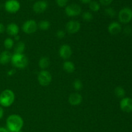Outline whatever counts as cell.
<instances>
[{
	"mask_svg": "<svg viewBox=\"0 0 132 132\" xmlns=\"http://www.w3.org/2000/svg\"><path fill=\"white\" fill-rule=\"evenodd\" d=\"M63 70L67 73H73L75 70H76L75 64L72 61H66L64 62L63 64Z\"/></svg>",
	"mask_w": 132,
	"mask_h": 132,
	"instance_id": "obj_17",
	"label": "cell"
},
{
	"mask_svg": "<svg viewBox=\"0 0 132 132\" xmlns=\"http://www.w3.org/2000/svg\"><path fill=\"white\" fill-rule=\"evenodd\" d=\"M73 87L76 91H80L83 88V84L80 79H76L73 82Z\"/></svg>",
	"mask_w": 132,
	"mask_h": 132,
	"instance_id": "obj_24",
	"label": "cell"
},
{
	"mask_svg": "<svg viewBox=\"0 0 132 132\" xmlns=\"http://www.w3.org/2000/svg\"><path fill=\"white\" fill-rule=\"evenodd\" d=\"M119 21L123 24H127L132 20V10L128 7L121 9L118 14Z\"/></svg>",
	"mask_w": 132,
	"mask_h": 132,
	"instance_id": "obj_4",
	"label": "cell"
},
{
	"mask_svg": "<svg viewBox=\"0 0 132 132\" xmlns=\"http://www.w3.org/2000/svg\"><path fill=\"white\" fill-rule=\"evenodd\" d=\"M82 18L84 21L89 22V21H91L92 20L94 17H93V14H92L90 12L87 11V12H85L82 14Z\"/></svg>",
	"mask_w": 132,
	"mask_h": 132,
	"instance_id": "obj_25",
	"label": "cell"
},
{
	"mask_svg": "<svg viewBox=\"0 0 132 132\" xmlns=\"http://www.w3.org/2000/svg\"><path fill=\"white\" fill-rule=\"evenodd\" d=\"M15 73V70H9V72H8L7 74L9 75V76H13V75H14Z\"/></svg>",
	"mask_w": 132,
	"mask_h": 132,
	"instance_id": "obj_33",
	"label": "cell"
},
{
	"mask_svg": "<svg viewBox=\"0 0 132 132\" xmlns=\"http://www.w3.org/2000/svg\"><path fill=\"white\" fill-rule=\"evenodd\" d=\"M81 29V24L79 21L71 20L66 24V30L69 34H76Z\"/></svg>",
	"mask_w": 132,
	"mask_h": 132,
	"instance_id": "obj_11",
	"label": "cell"
},
{
	"mask_svg": "<svg viewBox=\"0 0 132 132\" xmlns=\"http://www.w3.org/2000/svg\"><path fill=\"white\" fill-rule=\"evenodd\" d=\"M48 3L45 0H39L34 3L32 9L34 12L36 14H41L43 13L48 9Z\"/></svg>",
	"mask_w": 132,
	"mask_h": 132,
	"instance_id": "obj_9",
	"label": "cell"
},
{
	"mask_svg": "<svg viewBox=\"0 0 132 132\" xmlns=\"http://www.w3.org/2000/svg\"><path fill=\"white\" fill-rule=\"evenodd\" d=\"M37 25H38V28H39L42 30H47L50 28V23L48 21L43 20L41 21L39 24H37Z\"/></svg>",
	"mask_w": 132,
	"mask_h": 132,
	"instance_id": "obj_21",
	"label": "cell"
},
{
	"mask_svg": "<svg viewBox=\"0 0 132 132\" xmlns=\"http://www.w3.org/2000/svg\"><path fill=\"white\" fill-rule=\"evenodd\" d=\"M25 50V44L22 41H19L14 48L15 54H23V52Z\"/></svg>",
	"mask_w": 132,
	"mask_h": 132,
	"instance_id": "obj_19",
	"label": "cell"
},
{
	"mask_svg": "<svg viewBox=\"0 0 132 132\" xmlns=\"http://www.w3.org/2000/svg\"><path fill=\"white\" fill-rule=\"evenodd\" d=\"M4 116V110L1 106H0V120Z\"/></svg>",
	"mask_w": 132,
	"mask_h": 132,
	"instance_id": "obj_32",
	"label": "cell"
},
{
	"mask_svg": "<svg viewBox=\"0 0 132 132\" xmlns=\"http://www.w3.org/2000/svg\"><path fill=\"white\" fill-rule=\"evenodd\" d=\"M82 9L81 7L77 4H70L67 5L65 7V14L68 17H76L78 16L81 14Z\"/></svg>",
	"mask_w": 132,
	"mask_h": 132,
	"instance_id": "obj_8",
	"label": "cell"
},
{
	"mask_svg": "<svg viewBox=\"0 0 132 132\" xmlns=\"http://www.w3.org/2000/svg\"><path fill=\"white\" fill-rule=\"evenodd\" d=\"M56 36L59 39H63L65 37V32L63 30H58L56 32Z\"/></svg>",
	"mask_w": 132,
	"mask_h": 132,
	"instance_id": "obj_28",
	"label": "cell"
},
{
	"mask_svg": "<svg viewBox=\"0 0 132 132\" xmlns=\"http://www.w3.org/2000/svg\"><path fill=\"white\" fill-rule=\"evenodd\" d=\"M108 31L111 35L116 36L122 31V27L119 23L113 21L111 23L108 27Z\"/></svg>",
	"mask_w": 132,
	"mask_h": 132,
	"instance_id": "obj_13",
	"label": "cell"
},
{
	"mask_svg": "<svg viewBox=\"0 0 132 132\" xmlns=\"http://www.w3.org/2000/svg\"><path fill=\"white\" fill-rule=\"evenodd\" d=\"M59 56L63 59H68L72 56V50L70 45L64 44L60 47L59 50Z\"/></svg>",
	"mask_w": 132,
	"mask_h": 132,
	"instance_id": "obj_10",
	"label": "cell"
},
{
	"mask_svg": "<svg viewBox=\"0 0 132 132\" xmlns=\"http://www.w3.org/2000/svg\"><path fill=\"white\" fill-rule=\"evenodd\" d=\"M52 79V77L51 73L46 70H42L37 76V80L41 86H48L51 83Z\"/></svg>",
	"mask_w": 132,
	"mask_h": 132,
	"instance_id": "obj_5",
	"label": "cell"
},
{
	"mask_svg": "<svg viewBox=\"0 0 132 132\" xmlns=\"http://www.w3.org/2000/svg\"><path fill=\"white\" fill-rule=\"evenodd\" d=\"M38 28V25L34 19H29L24 22L22 25V30L27 34L35 33Z\"/></svg>",
	"mask_w": 132,
	"mask_h": 132,
	"instance_id": "obj_6",
	"label": "cell"
},
{
	"mask_svg": "<svg viewBox=\"0 0 132 132\" xmlns=\"http://www.w3.org/2000/svg\"><path fill=\"white\" fill-rule=\"evenodd\" d=\"M30 1H33V0H30Z\"/></svg>",
	"mask_w": 132,
	"mask_h": 132,
	"instance_id": "obj_37",
	"label": "cell"
},
{
	"mask_svg": "<svg viewBox=\"0 0 132 132\" xmlns=\"http://www.w3.org/2000/svg\"><path fill=\"white\" fill-rule=\"evenodd\" d=\"M68 0H56L57 4L60 7H64L67 6Z\"/></svg>",
	"mask_w": 132,
	"mask_h": 132,
	"instance_id": "obj_27",
	"label": "cell"
},
{
	"mask_svg": "<svg viewBox=\"0 0 132 132\" xmlns=\"http://www.w3.org/2000/svg\"><path fill=\"white\" fill-rule=\"evenodd\" d=\"M6 30V28L3 23H0V34L3 33Z\"/></svg>",
	"mask_w": 132,
	"mask_h": 132,
	"instance_id": "obj_31",
	"label": "cell"
},
{
	"mask_svg": "<svg viewBox=\"0 0 132 132\" xmlns=\"http://www.w3.org/2000/svg\"><path fill=\"white\" fill-rule=\"evenodd\" d=\"M14 40L12 38L8 37V38L5 39V40L4 41V46H5V48L7 49V50H10V49L14 47Z\"/></svg>",
	"mask_w": 132,
	"mask_h": 132,
	"instance_id": "obj_23",
	"label": "cell"
},
{
	"mask_svg": "<svg viewBox=\"0 0 132 132\" xmlns=\"http://www.w3.org/2000/svg\"><path fill=\"white\" fill-rule=\"evenodd\" d=\"M89 8L92 12H98L101 9V5L97 1H92L89 3Z\"/></svg>",
	"mask_w": 132,
	"mask_h": 132,
	"instance_id": "obj_22",
	"label": "cell"
},
{
	"mask_svg": "<svg viewBox=\"0 0 132 132\" xmlns=\"http://www.w3.org/2000/svg\"><path fill=\"white\" fill-rule=\"evenodd\" d=\"M114 94L116 95V97L122 99V98L125 97L126 92L122 86H117L114 90Z\"/></svg>",
	"mask_w": 132,
	"mask_h": 132,
	"instance_id": "obj_20",
	"label": "cell"
},
{
	"mask_svg": "<svg viewBox=\"0 0 132 132\" xmlns=\"http://www.w3.org/2000/svg\"><path fill=\"white\" fill-rule=\"evenodd\" d=\"M104 13L106 15H108V17H110V18H114L116 15V12L113 8H107L104 10Z\"/></svg>",
	"mask_w": 132,
	"mask_h": 132,
	"instance_id": "obj_26",
	"label": "cell"
},
{
	"mask_svg": "<svg viewBox=\"0 0 132 132\" xmlns=\"http://www.w3.org/2000/svg\"><path fill=\"white\" fill-rule=\"evenodd\" d=\"M10 62L14 67L17 68H19V69L25 68L28 64V58L23 54H15L14 53L12 55Z\"/></svg>",
	"mask_w": 132,
	"mask_h": 132,
	"instance_id": "obj_3",
	"label": "cell"
},
{
	"mask_svg": "<svg viewBox=\"0 0 132 132\" xmlns=\"http://www.w3.org/2000/svg\"><path fill=\"white\" fill-rule=\"evenodd\" d=\"M23 125H24V121L23 118L19 115H10L6 119V128L9 132H18L21 131Z\"/></svg>",
	"mask_w": 132,
	"mask_h": 132,
	"instance_id": "obj_1",
	"label": "cell"
},
{
	"mask_svg": "<svg viewBox=\"0 0 132 132\" xmlns=\"http://www.w3.org/2000/svg\"><path fill=\"white\" fill-rule=\"evenodd\" d=\"M113 1V0H99V2L104 6H108V5H110Z\"/></svg>",
	"mask_w": 132,
	"mask_h": 132,
	"instance_id": "obj_29",
	"label": "cell"
},
{
	"mask_svg": "<svg viewBox=\"0 0 132 132\" xmlns=\"http://www.w3.org/2000/svg\"><path fill=\"white\" fill-rule=\"evenodd\" d=\"M15 101L14 92L9 89L3 90L0 94V106L2 107H9Z\"/></svg>",
	"mask_w": 132,
	"mask_h": 132,
	"instance_id": "obj_2",
	"label": "cell"
},
{
	"mask_svg": "<svg viewBox=\"0 0 132 132\" xmlns=\"http://www.w3.org/2000/svg\"><path fill=\"white\" fill-rule=\"evenodd\" d=\"M82 3L84 4H88V3H90V2L92 1V0H80Z\"/></svg>",
	"mask_w": 132,
	"mask_h": 132,
	"instance_id": "obj_35",
	"label": "cell"
},
{
	"mask_svg": "<svg viewBox=\"0 0 132 132\" xmlns=\"http://www.w3.org/2000/svg\"><path fill=\"white\" fill-rule=\"evenodd\" d=\"M50 61L48 57H42L40 58L38 62V65L39 68H41L42 70H45L50 66Z\"/></svg>",
	"mask_w": 132,
	"mask_h": 132,
	"instance_id": "obj_18",
	"label": "cell"
},
{
	"mask_svg": "<svg viewBox=\"0 0 132 132\" xmlns=\"http://www.w3.org/2000/svg\"><path fill=\"white\" fill-rule=\"evenodd\" d=\"M82 101V97L77 92L72 93L68 97V102L72 106L79 105Z\"/></svg>",
	"mask_w": 132,
	"mask_h": 132,
	"instance_id": "obj_14",
	"label": "cell"
},
{
	"mask_svg": "<svg viewBox=\"0 0 132 132\" xmlns=\"http://www.w3.org/2000/svg\"><path fill=\"white\" fill-rule=\"evenodd\" d=\"M0 132H9L6 128L0 127Z\"/></svg>",
	"mask_w": 132,
	"mask_h": 132,
	"instance_id": "obj_34",
	"label": "cell"
},
{
	"mask_svg": "<svg viewBox=\"0 0 132 132\" xmlns=\"http://www.w3.org/2000/svg\"><path fill=\"white\" fill-rule=\"evenodd\" d=\"M4 6L7 12L15 14L20 10L21 5L18 0H7L5 2Z\"/></svg>",
	"mask_w": 132,
	"mask_h": 132,
	"instance_id": "obj_7",
	"label": "cell"
},
{
	"mask_svg": "<svg viewBox=\"0 0 132 132\" xmlns=\"http://www.w3.org/2000/svg\"><path fill=\"white\" fill-rule=\"evenodd\" d=\"M6 31L9 36L15 37L19 34V28L17 24L14 23H11L6 26Z\"/></svg>",
	"mask_w": 132,
	"mask_h": 132,
	"instance_id": "obj_15",
	"label": "cell"
},
{
	"mask_svg": "<svg viewBox=\"0 0 132 132\" xmlns=\"http://www.w3.org/2000/svg\"><path fill=\"white\" fill-rule=\"evenodd\" d=\"M14 39L15 40V41H19V39H20V37H19V36H18V35H17V36H15V37H14Z\"/></svg>",
	"mask_w": 132,
	"mask_h": 132,
	"instance_id": "obj_36",
	"label": "cell"
},
{
	"mask_svg": "<svg viewBox=\"0 0 132 132\" xmlns=\"http://www.w3.org/2000/svg\"><path fill=\"white\" fill-rule=\"evenodd\" d=\"M124 33L126 35H130L131 33V28L130 27H126L124 28Z\"/></svg>",
	"mask_w": 132,
	"mask_h": 132,
	"instance_id": "obj_30",
	"label": "cell"
},
{
	"mask_svg": "<svg viewBox=\"0 0 132 132\" xmlns=\"http://www.w3.org/2000/svg\"><path fill=\"white\" fill-rule=\"evenodd\" d=\"M120 108L121 110L126 113L132 112V99L130 97H124L120 102Z\"/></svg>",
	"mask_w": 132,
	"mask_h": 132,
	"instance_id": "obj_12",
	"label": "cell"
},
{
	"mask_svg": "<svg viewBox=\"0 0 132 132\" xmlns=\"http://www.w3.org/2000/svg\"><path fill=\"white\" fill-rule=\"evenodd\" d=\"M12 54L8 50H5L0 54V64H6L11 61Z\"/></svg>",
	"mask_w": 132,
	"mask_h": 132,
	"instance_id": "obj_16",
	"label": "cell"
}]
</instances>
